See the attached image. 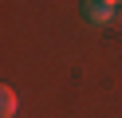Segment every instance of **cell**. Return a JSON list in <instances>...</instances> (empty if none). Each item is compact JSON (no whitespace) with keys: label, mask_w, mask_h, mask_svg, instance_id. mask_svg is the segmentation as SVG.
Wrapping results in <instances>:
<instances>
[{"label":"cell","mask_w":122,"mask_h":118,"mask_svg":"<svg viewBox=\"0 0 122 118\" xmlns=\"http://www.w3.org/2000/svg\"><path fill=\"white\" fill-rule=\"evenodd\" d=\"M0 114L4 118L16 114V94H12V87H0Z\"/></svg>","instance_id":"2"},{"label":"cell","mask_w":122,"mask_h":118,"mask_svg":"<svg viewBox=\"0 0 122 118\" xmlns=\"http://www.w3.org/2000/svg\"><path fill=\"white\" fill-rule=\"evenodd\" d=\"M83 16L91 24H110L114 20V4L110 0H83Z\"/></svg>","instance_id":"1"},{"label":"cell","mask_w":122,"mask_h":118,"mask_svg":"<svg viewBox=\"0 0 122 118\" xmlns=\"http://www.w3.org/2000/svg\"><path fill=\"white\" fill-rule=\"evenodd\" d=\"M110 4H118V0H110Z\"/></svg>","instance_id":"3"}]
</instances>
